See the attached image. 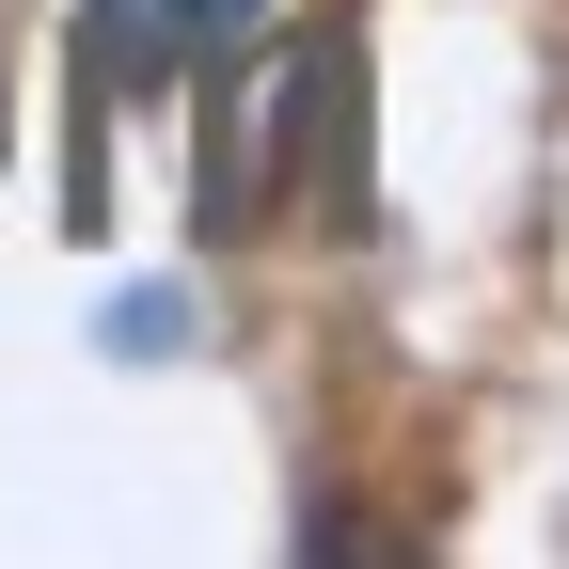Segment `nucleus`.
<instances>
[{
	"instance_id": "obj_1",
	"label": "nucleus",
	"mask_w": 569,
	"mask_h": 569,
	"mask_svg": "<svg viewBox=\"0 0 569 569\" xmlns=\"http://www.w3.org/2000/svg\"><path fill=\"white\" fill-rule=\"evenodd\" d=\"M269 17V0H96V48L111 63H206V48H238Z\"/></svg>"
}]
</instances>
